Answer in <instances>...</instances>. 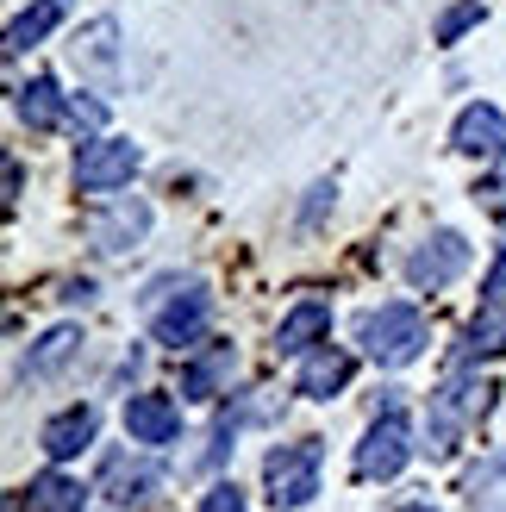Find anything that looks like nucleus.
Returning a JSON list of instances; mask_svg holds the SVG:
<instances>
[{"mask_svg":"<svg viewBox=\"0 0 506 512\" xmlns=\"http://www.w3.org/2000/svg\"><path fill=\"white\" fill-rule=\"evenodd\" d=\"M144 319H150V338L169 344V350L200 344V338H207V325H213V294H207V281H194V275H163V281H150V288H144Z\"/></svg>","mask_w":506,"mask_h":512,"instance_id":"obj_1","label":"nucleus"},{"mask_svg":"<svg viewBox=\"0 0 506 512\" xmlns=\"http://www.w3.org/2000/svg\"><path fill=\"white\" fill-rule=\"evenodd\" d=\"M494 406V381L488 375H450L444 388L432 394V406H425V456L432 463H444V456H457L463 450V431L475 425Z\"/></svg>","mask_w":506,"mask_h":512,"instance_id":"obj_2","label":"nucleus"},{"mask_svg":"<svg viewBox=\"0 0 506 512\" xmlns=\"http://www.w3.org/2000/svg\"><path fill=\"white\" fill-rule=\"evenodd\" d=\"M357 344H363L382 369H407L413 356L432 344V325H425L419 306H407V300H382V306H369V313L357 319Z\"/></svg>","mask_w":506,"mask_h":512,"instance_id":"obj_3","label":"nucleus"},{"mask_svg":"<svg viewBox=\"0 0 506 512\" xmlns=\"http://www.w3.org/2000/svg\"><path fill=\"white\" fill-rule=\"evenodd\" d=\"M69 69L75 82L94 88L100 100L125 94V44H119V19H88L82 32L69 38Z\"/></svg>","mask_w":506,"mask_h":512,"instance_id":"obj_4","label":"nucleus"},{"mask_svg":"<svg viewBox=\"0 0 506 512\" xmlns=\"http://www.w3.org/2000/svg\"><path fill=\"white\" fill-rule=\"evenodd\" d=\"M319 469H325V438H300V444H275L263 456V488L275 512H294L319 494Z\"/></svg>","mask_w":506,"mask_h":512,"instance_id":"obj_5","label":"nucleus"},{"mask_svg":"<svg viewBox=\"0 0 506 512\" xmlns=\"http://www.w3.org/2000/svg\"><path fill=\"white\" fill-rule=\"evenodd\" d=\"M407 456H413V431H407V413H400V400L394 388L382 394V406H375V425H369V438L357 444V481H394L400 469H407Z\"/></svg>","mask_w":506,"mask_h":512,"instance_id":"obj_6","label":"nucleus"},{"mask_svg":"<svg viewBox=\"0 0 506 512\" xmlns=\"http://www.w3.org/2000/svg\"><path fill=\"white\" fill-rule=\"evenodd\" d=\"M138 169H144V150L132 138H94V144H82V157H75V188L82 194H113V188L132 182Z\"/></svg>","mask_w":506,"mask_h":512,"instance_id":"obj_7","label":"nucleus"},{"mask_svg":"<svg viewBox=\"0 0 506 512\" xmlns=\"http://www.w3.org/2000/svg\"><path fill=\"white\" fill-rule=\"evenodd\" d=\"M469 269V244H463V232H432L425 244H413V256H407V281L413 288H450Z\"/></svg>","mask_w":506,"mask_h":512,"instance_id":"obj_8","label":"nucleus"},{"mask_svg":"<svg viewBox=\"0 0 506 512\" xmlns=\"http://www.w3.org/2000/svg\"><path fill=\"white\" fill-rule=\"evenodd\" d=\"M144 232H150V207H144V200H113V207H100V213L88 219V244H94L100 256L138 250Z\"/></svg>","mask_w":506,"mask_h":512,"instance_id":"obj_9","label":"nucleus"},{"mask_svg":"<svg viewBox=\"0 0 506 512\" xmlns=\"http://www.w3.org/2000/svg\"><path fill=\"white\" fill-rule=\"evenodd\" d=\"M232 375H238V344L232 338H207L182 363V400H213V394H225Z\"/></svg>","mask_w":506,"mask_h":512,"instance_id":"obj_10","label":"nucleus"},{"mask_svg":"<svg viewBox=\"0 0 506 512\" xmlns=\"http://www.w3.org/2000/svg\"><path fill=\"white\" fill-rule=\"evenodd\" d=\"M157 488H163V469L144 463V456H132V450H113L107 463H100V494H107L113 506H144Z\"/></svg>","mask_w":506,"mask_h":512,"instance_id":"obj_11","label":"nucleus"},{"mask_svg":"<svg viewBox=\"0 0 506 512\" xmlns=\"http://www.w3.org/2000/svg\"><path fill=\"white\" fill-rule=\"evenodd\" d=\"M125 438L144 444V450H163L182 438V406H175L169 394H132V406H125Z\"/></svg>","mask_w":506,"mask_h":512,"instance_id":"obj_12","label":"nucleus"},{"mask_svg":"<svg viewBox=\"0 0 506 512\" xmlns=\"http://www.w3.org/2000/svg\"><path fill=\"white\" fill-rule=\"evenodd\" d=\"M325 331H332V300L307 294V300H294L282 313V325H275V350H282V356H307Z\"/></svg>","mask_w":506,"mask_h":512,"instance_id":"obj_13","label":"nucleus"},{"mask_svg":"<svg viewBox=\"0 0 506 512\" xmlns=\"http://www.w3.org/2000/svg\"><path fill=\"white\" fill-rule=\"evenodd\" d=\"M450 144L463 150V157H506V119L500 107H488V100H475V107L457 113V132H450Z\"/></svg>","mask_w":506,"mask_h":512,"instance_id":"obj_14","label":"nucleus"},{"mask_svg":"<svg viewBox=\"0 0 506 512\" xmlns=\"http://www.w3.org/2000/svg\"><path fill=\"white\" fill-rule=\"evenodd\" d=\"M94 431H100V413H94V406H69V413H57V419L38 431V444H44L50 463H69V456H82V450L94 444Z\"/></svg>","mask_w":506,"mask_h":512,"instance_id":"obj_15","label":"nucleus"},{"mask_svg":"<svg viewBox=\"0 0 506 512\" xmlns=\"http://www.w3.org/2000/svg\"><path fill=\"white\" fill-rule=\"evenodd\" d=\"M500 350H506V300H488L482 313L469 319L463 344H457V369H469V363H488V356H500Z\"/></svg>","mask_w":506,"mask_h":512,"instance_id":"obj_16","label":"nucleus"},{"mask_svg":"<svg viewBox=\"0 0 506 512\" xmlns=\"http://www.w3.org/2000/svg\"><path fill=\"white\" fill-rule=\"evenodd\" d=\"M344 381H350V356L325 344V350H313L307 363H300V375H294V394H300V400H332V394L344 388Z\"/></svg>","mask_w":506,"mask_h":512,"instance_id":"obj_17","label":"nucleus"},{"mask_svg":"<svg viewBox=\"0 0 506 512\" xmlns=\"http://www.w3.org/2000/svg\"><path fill=\"white\" fill-rule=\"evenodd\" d=\"M75 356H82V331H75V325L44 331V338L32 344V356H25V381H50V375H63Z\"/></svg>","mask_w":506,"mask_h":512,"instance_id":"obj_18","label":"nucleus"},{"mask_svg":"<svg viewBox=\"0 0 506 512\" xmlns=\"http://www.w3.org/2000/svg\"><path fill=\"white\" fill-rule=\"evenodd\" d=\"M463 500H469V512H506V450L482 456L463 475Z\"/></svg>","mask_w":506,"mask_h":512,"instance_id":"obj_19","label":"nucleus"},{"mask_svg":"<svg viewBox=\"0 0 506 512\" xmlns=\"http://www.w3.org/2000/svg\"><path fill=\"white\" fill-rule=\"evenodd\" d=\"M13 107H19V119L32 125V132H57L63 125V94H57L50 75H32L25 88H13Z\"/></svg>","mask_w":506,"mask_h":512,"instance_id":"obj_20","label":"nucleus"},{"mask_svg":"<svg viewBox=\"0 0 506 512\" xmlns=\"http://www.w3.org/2000/svg\"><path fill=\"white\" fill-rule=\"evenodd\" d=\"M63 13H69V0H38V7H25V13L7 25V57H19V50L44 44V38L63 25Z\"/></svg>","mask_w":506,"mask_h":512,"instance_id":"obj_21","label":"nucleus"},{"mask_svg":"<svg viewBox=\"0 0 506 512\" xmlns=\"http://www.w3.org/2000/svg\"><path fill=\"white\" fill-rule=\"evenodd\" d=\"M25 500H32V512H82V481H69V475H57V469H50V475H38L32 481V488H25Z\"/></svg>","mask_w":506,"mask_h":512,"instance_id":"obj_22","label":"nucleus"},{"mask_svg":"<svg viewBox=\"0 0 506 512\" xmlns=\"http://www.w3.org/2000/svg\"><path fill=\"white\" fill-rule=\"evenodd\" d=\"M469 25H482V0H457V7L438 19V44H457Z\"/></svg>","mask_w":506,"mask_h":512,"instance_id":"obj_23","label":"nucleus"},{"mask_svg":"<svg viewBox=\"0 0 506 512\" xmlns=\"http://www.w3.org/2000/svg\"><path fill=\"white\" fill-rule=\"evenodd\" d=\"M200 512H244V494L232 488V481H219V488L200 494Z\"/></svg>","mask_w":506,"mask_h":512,"instance_id":"obj_24","label":"nucleus"},{"mask_svg":"<svg viewBox=\"0 0 506 512\" xmlns=\"http://www.w3.org/2000/svg\"><path fill=\"white\" fill-rule=\"evenodd\" d=\"M488 300H506V238H500V256H494V269H488Z\"/></svg>","mask_w":506,"mask_h":512,"instance_id":"obj_25","label":"nucleus"},{"mask_svg":"<svg viewBox=\"0 0 506 512\" xmlns=\"http://www.w3.org/2000/svg\"><path fill=\"white\" fill-rule=\"evenodd\" d=\"M57 300H82V306H88V300H94V281H63Z\"/></svg>","mask_w":506,"mask_h":512,"instance_id":"obj_26","label":"nucleus"},{"mask_svg":"<svg viewBox=\"0 0 506 512\" xmlns=\"http://www.w3.org/2000/svg\"><path fill=\"white\" fill-rule=\"evenodd\" d=\"M400 512H432V506H425V500H407V506H400Z\"/></svg>","mask_w":506,"mask_h":512,"instance_id":"obj_27","label":"nucleus"}]
</instances>
